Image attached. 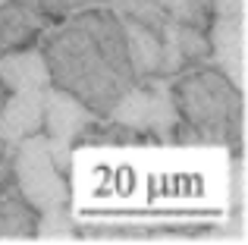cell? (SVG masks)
<instances>
[{"label": "cell", "mask_w": 248, "mask_h": 245, "mask_svg": "<svg viewBox=\"0 0 248 245\" xmlns=\"http://www.w3.org/2000/svg\"><path fill=\"white\" fill-rule=\"evenodd\" d=\"M41 54L50 85L79 98L94 117H107L135 82L126 25L113 10L88 6L73 13L60 29L44 38Z\"/></svg>", "instance_id": "1"}, {"label": "cell", "mask_w": 248, "mask_h": 245, "mask_svg": "<svg viewBox=\"0 0 248 245\" xmlns=\"http://www.w3.org/2000/svg\"><path fill=\"white\" fill-rule=\"evenodd\" d=\"M173 104L195 141L242 151L245 145V92L220 69H195L173 85Z\"/></svg>", "instance_id": "2"}, {"label": "cell", "mask_w": 248, "mask_h": 245, "mask_svg": "<svg viewBox=\"0 0 248 245\" xmlns=\"http://www.w3.org/2000/svg\"><path fill=\"white\" fill-rule=\"evenodd\" d=\"M13 183L25 201L41 214L54 204H69V176L57 170L50 138L44 132L25 135L13 148Z\"/></svg>", "instance_id": "3"}, {"label": "cell", "mask_w": 248, "mask_h": 245, "mask_svg": "<svg viewBox=\"0 0 248 245\" xmlns=\"http://www.w3.org/2000/svg\"><path fill=\"white\" fill-rule=\"evenodd\" d=\"M110 122L129 126L135 132H173L179 113L173 104V92L167 85H160V76H148V79H135L132 88L113 104V110L107 113Z\"/></svg>", "instance_id": "4"}, {"label": "cell", "mask_w": 248, "mask_h": 245, "mask_svg": "<svg viewBox=\"0 0 248 245\" xmlns=\"http://www.w3.org/2000/svg\"><path fill=\"white\" fill-rule=\"evenodd\" d=\"M207 44H211V57L217 60L220 73L245 92L248 79V63H245V16H211L207 22Z\"/></svg>", "instance_id": "5"}, {"label": "cell", "mask_w": 248, "mask_h": 245, "mask_svg": "<svg viewBox=\"0 0 248 245\" xmlns=\"http://www.w3.org/2000/svg\"><path fill=\"white\" fill-rule=\"evenodd\" d=\"M94 122L97 117L79 98H73L57 85L44 88V135H50L54 141H63V145H73L76 138H85V132Z\"/></svg>", "instance_id": "6"}, {"label": "cell", "mask_w": 248, "mask_h": 245, "mask_svg": "<svg viewBox=\"0 0 248 245\" xmlns=\"http://www.w3.org/2000/svg\"><path fill=\"white\" fill-rule=\"evenodd\" d=\"M50 22L54 19L38 10L35 0H6L0 6V57L29 47L41 31L50 29Z\"/></svg>", "instance_id": "7"}, {"label": "cell", "mask_w": 248, "mask_h": 245, "mask_svg": "<svg viewBox=\"0 0 248 245\" xmlns=\"http://www.w3.org/2000/svg\"><path fill=\"white\" fill-rule=\"evenodd\" d=\"M44 132V88H19L10 92L0 110V138L16 145L25 135Z\"/></svg>", "instance_id": "8"}, {"label": "cell", "mask_w": 248, "mask_h": 245, "mask_svg": "<svg viewBox=\"0 0 248 245\" xmlns=\"http://www.w3.org/2000/svg\"><path fill=\"white\" fill-rule=\"evenodd\" d=\"M0 82H3L10 92L19 88H47L50 85V73L44 54L35 47H19L10 54L0 57Z\"/></svg>", "instance_id": "9"}, {"label": "cell", "mask_w": 248, "mask_h": 245, "mask_svg": "<svg viewBox=\"0 0 248 245\" xmlns=\"http://www.w3.org/2000/svg\"><path fill=\"white\" fill-rule=\"evenodd\" d=\"M35 227H38V211L25 201L19 185L10 179L0 189V239L13 242L35 239Z\"/></svg>", "instance_id": "10"}, {"label": "cell", "mask_w": 248, "mask_h": 245, "mask_svg": "<svg viewBox=\"0 0 248 245\" xmlns=\"http://www.w3.org/2000/svg\"><path fill=\"white\" fill-rule=\"evenodd\" d=\"M123 25H126V44H129V60H132L135 79L157 76V69H160V47H164V41H160L151 29H145V25H139V22L123 19Z\"/></svg>", "instance_id": "11"}, {"label": "cell", "mask_w": 248, "mask_h": 245, "mask_svg": "<svg viewBox=\"0 0 248 245\" xmlns=\"http://www.w3.org/2000/svg\"><path fill=\"white\" fill-rule=\"evenodd\" d=\"M160 13L176 25H192V29L207 31L211 22V0H151Z\"/></svg>", "instance_id": "12"}, {"label": "cell", "mask_w": 248, "mask_h": 245, "mask_svg": "<svg viewBox=\"0 0 248 245\" xmlns=\"http://www.w3.org/2000/svg\"><path fill=\"white\" fill-rule=\"evenodd\" d=\"M35 239L38 242H69V239H76V220H73V214H69V204H54V208L38 214Z\"/></svg>", "instance_id": "13"}, {"label": "cell", "mask_w": 248, "mask_h": 245, "mask_svg": "<svg viewBox=\"0 0 248 245\" xmlns=\"http://www.w3.org/2000/svg\"><path fill=\"white\" fill-rule=\"evenodd\" d=\"M13 148L16 145H10V141L0 138V189L13 179Z\"/></svg>", "instance_id": "14"}, {"label": "cell", "mask_w": 248, "mask_h": 245, "mask_svg": "<svg viewBox=\"0 0 248 245\" xmlns=\"http://www.w3.org/2000/svg\"><path fill=\"white\" fill-rule=\"evenodd\" d=\"M214 16H245V0H211Z\"/></svg>", "instance_id": "15"}, {"label": "cell", "mask_w": 248, "mask_h": 245, "mask_svg": "<svg viewBox=\"0 0 248 245\" xmlns=\"http://www.w3.org/2000/svg\"><path fill=\"white\" fill-rule=\"evenodd\" d=\"M232 195H236V208H245V160H236L232 170Z\"/></svg>", "instance_id": "16"}, {"label": "cell", "mask_w": 248, "mask_h": 245, "mask_svg": "<svg viewBox=\"0 0 248 245\" xmlns=\"http://www.w3.org/2000/svg\"><path fill=\"white\" fill-rule=\"evenodd\" d=\"M6 98H10V88L0 82V110H3V104H6Z\"/></svg>", "instance_id": "17"}, {"label": "cell", "mask_w": 248, "mask_h": 245, "mask_svg": "<svg viewBox=\"0 0 248 245\" xmlns=\"http://www.w3.org/2000/svg\"><path fill=\"white\" fill-rule=\"evenodd\" d=\"M3 3H6V0H0V6H3Z\"/></svg>", "instance_id": "18"}]
</instances>
